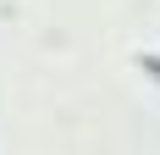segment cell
<instances>
[{
	"label": "cell",
	"instance_id": "obj_1",
	"mask_svg": "<svg viewBox=\"0 0 160 155\" xmlns=\"http://www.w3.org/2000/svg\"><path fill=\"white\" fill-rule=\"evenodd\" d=\"M144 72H149V78L160 83V56H144Z\"/></svg>",
	"mask_w": 160,
	"mask_h": 155
}]
</instances>
